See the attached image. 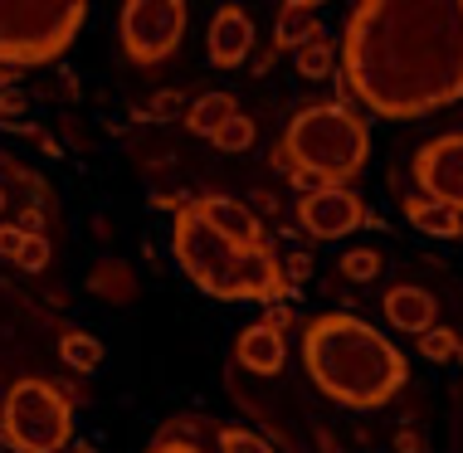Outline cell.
Listing matches in <instances>:
<instances>
[{
	"label": "cell",
	"instance_id": "cell-1",
	"mask_svg": "<svg viewBox=\"0 0 463 453\" xmlns=\"http://www.w3.org/2000/svg\"><path fill=\"white\" fill-rule=\"evenodd\" d=\"M342 83L385 122L463 103V0H361L342 24Z\"/></svg>",
	"mask_w": 463,
	"mask_h": 453
},
{
	"label": "cell",
	"instance_id": "cell-2",
	"mask_svg": "<svg viewBox=\"0 0 463 453\" xmlns=\"http://www.w3.org/2000/svg\"><path fill=\"white\" fill-rule=\"evenodd\" d=\"M303 371L342 410H381L410 381V361L356 312H322L303 326Z\"/></svg>",
	"mask_w": 463,
	"mask_h": 453
},
{
	"label": "cell",
	"instance_id": "cell-3",
	"mask_svg": "<svg viewBox=\"0 0 463 453\" xmlns=\"http://www.w3.org/2000/svg\"><path fill=\"white\" fill-rule=\"evenodd\" d=\"M171 254L185 269L200 293L220 297V302H283L293 293L283 273V259L273 254V244L264 249H244L234 239H224L220 230H210L205 215L195 210V200L176 205L171 220Z\"/></svg>",
	"mask_w": 463,
	"mask_h": 453
},
{
	"label": "cell",
	"instance_id": "cell-4",
	"mask_svg": "<svg viewBox=\"0 0 463 453\" xmlns=\"http://www.w3.org/2000/svg\"><path fill=\"white\" fill-rule=\"evenodd\" d=\"M371 156V122L352 103H307L288 118L279 142L283 171H312L327 185H352Z\"/></svg>",
	"mask_w": 463,
	"mask_h": 453
},
{
	"label": "cell",
	"instance_id": "cell-5",
	"mask_svg": "<svg viewBox=\"0 0 463 453\" xmlns=\"http://www.w3.org/2000/svg\"><path fill=\"white\" fill-rule=\"evenodd\" d=\"M83 0H0V69L49 64L79 40Z\"/></svg>",
	"mask_w": 463,
	"mask_h": 453
},
{
	"label": "cell",
	"instance_id": "cell-6",
	"mask_svg": "<svg viewBox=\"0 0 463 453\" xmlns=\"http://www.w3.org/2000/svg\"><path fill=\"white\" fill-rule=\"evenodd\" d=\"M0 439L15 453H64L73 444V405L54 381H15L0 405Z\"/></svg>",
	"mask_w": 463,
	"mask_h": 453
},
{
	"label": "cell",
	"instance_id": "cell-7",
	"mask_svg": "<svg viewBox=\"0 0 463 453\" xmlns=\"http://www.w3.org/2000/svg\"><path fill=\"white\" fill-rule=\"evenodd\" d=\"M191 24V5L185 0H128L118 15V40L132 64H161L171 59L185 40Z\"/></svg>",
	"mask_w": 463,
	"mask_h": 453
},
{
	"label": "cell",
	"instance_id": "cell-8",
	"mask_svg": "<svg viewBox=\"0 0 463 453\" xmlns=\"http://www.w3.org/2000/svg\"><path fill=\"white\" fill-rule=\"evenodd\" d=\"M298 224L317 244H336V239L356 234L361 224H375V215L352 185H327L317 195H298Z\"/></svg>",
	"mask_w": 463,
	"mask_h": 453
},
{
	"label": "cell",
	"instance_id": "cell-9",
	"mask_svg": "<svg viewBox=\"0 0 463 453\" xmlns=\"http://www.w3.org/2000/svg\"><path fill=\"white\" fill-rule=\"evenodd\" d=\"M410 171H415L420 195L463 215V132H444L434 142H424L415 151V161H410Z\"/></svg>",
	"mask_w": 463,
	"mask_h": 453
},
{
	"label": "cell",
	"instance_id": "cell-10",
	"mask_svg": "<svg viewBox=\"0 0 463 453\" xmlns=\"http://www.w3.org/2000/svg\"><path fill=\"white\" fill-rule=\"evenodd\" d=\"M210 64L215 69H240L249 59V49H254V20L244 15L240 5H220L215 15H210Z\"/></svg>",
	"mask_w": 463,
	"mask_h": 453
},
{
	"label": "cell",
	"instance_id": "cell-11",
	"mask_svg": "<svg viewBox=\"0 0 463 453\" xmlns=\"http://www.w3.org/2000/svg\"><path fill=\"white\" fill-rule=\"evenodd\" d=\"M381 312H385V322H391L395 332L415 336V342L424 332L439 326V302H434V293H430V288H420V283H395L391 293H385Z\"/></svg>",
	"mask_w": 463,
	"mask_h": 453
},
{
	"label": "cell",
	"instance_id": "cell-12",
	"mask_svg": "<svg viewBox=\"0 0 463 453\" xmlns=\"http://www.w3.org/2000/svg\"><path fill=\"white\" fill-rule=\"evenodd\" d=\"M195 210L205 215L210 230H220L224 239H234V244H244V249H264V244H269V234H264V224H259V215H254L249 205H240V200H230V195H200Z\"/></svg>",
	"mask_w": 463,
	"mask_h": 453
},
{
	"label": "cell",
	"instance_id": "cell-13",
	"mask_svg": "<svg viewBox=\"0 0 463 453\" xmlns=\"http://www.w3.org/2000/svg\"><path fill=\"white\" fill-rule=\"evenodd\" d=\"M234 356H240V366L254 371V375H279L283 361H288V342H283V332H273L269 322H254V326L240 332Z\"/></svg>",
	"mask_w": 463,
	"mask_h": 453
},
{
	"label": "cell",
	"instance_id": "cell-14",
	"mask_svg": "<svg viewBox=\"0 0 463 453\" xmlns=\"http://www.w3.org/2000/svg\"><path fill=\"white\" fill-rule=\"evenodd\" d=\"M317 30H322L317 0H288V5H279V15H273V49L279 54H298Z\"/></svg>",
	"mask_w": 463,
	"mask_h": 453
},
{
	"label": "cell",
	"instance_id": "cell-15",
	"mask_svg": "<svg viewBox=\"0 0 463 453\" xmlns=\"http://www.w3.org/2000/svg\"><path fill=\"white\" fill-rule=\"evenodd\" d=\"M405 220L430 239H463V215L458 210H449V205H439V200H430L420 191L405 195Z\"/></svg>",
	"mask_w": 463,
	"mask_h": 453
},
{
	"label": "cell",
	"instance_id": "cell-16",
	"mask_svg": "<svg viewBox=\"0 0 463 453\" xmlns=\"http://www.w3.org/2000/svg\"><path fill=\"white\" fill-rule=\"evenodd\" d=\"M240 112V103H234V93H224V88H215V93H200L191 112H185V127H191L195 137H215L224 122Z\"/></svg>",
	"mask_w": 463,
	"mask_h": 453
},
{
	"label": "cell",
	"instance_id": "cell-17",
	"mask_svg": "<svg viewBox=\"0 0 463 453\" xmlns=\"http://www.w3.org/2000/svg\"><path fill=\"white\" fill-rule=\"evenodd\" d=\"M89 288H93L98 297H108V302H118V307H122V302L137 297V273H132L122 259H103V263L89 273Z\"/></svg>",
	"mask_w": 463,
	"mask_h": 453
},
{
	"label": "cell",
	"instance_id": "cell-18",
	"mask_svg": "<svg viewBox=\"0 0 463 453\" xmlns=\"http://www.w3.org/2000/svg\"><path fill=\"white\" fill-rule=\"evenodd\" d=\"M336 59H342V49H336V40L327 30H317L312 40L293 54V69L303 73V79H332V69H336Z\"/></svg>",
	"mask_w": 463,
	"mask_h": 453
},
{
	"label": "cell",
	"instance_id": "cell-19",
	"mask_svg": "<svg viewBox=\"0 0 463 453\" xmlns=\"http://www.w3.org/2000/svg\"><path fill=\"white\" fill-rule=\"evenodd\" d=\"M59 356H64V366L93 375V371H103L108 351H103V342H98L93 332H64L59 336Z\"/></svg>",
	"mask_w": 463,
	"mask_h": 453
},
{
	"label": "cell",
	"instance_id": "cell-20",
	"mask_svg": "<svg viewBox=\"0 0 463 453\" xmlns=\"http://www.w3.org/2000/svg\"><path fill=\"white\" fill-rule=\"evenodd\" d=\"M381 269H385L381 249H346L342 263H336V273H342V278H352V283H371V278H381Z\"/></svg>",
	"mask_w": 463,
	"mask_h": 453
},
{
	"label": "cell",
	"instance_id": "cell-21",
	"mask_svg": "<svg viewBox=\"0 0 463 453\" xmlns=\"http://www.w3.org/2000/svg\"><path fill=\"white\" fill-rule=\"evenodd\" d=\"M254 137H259V127H254V118H244V112H234L230 122H224V127L210 137V142H215L224 156H234V151H249L254 146Z\"/></svg>",
	"mask_w": 463,
	"mask_h": 453
},
{
	"label": "cell",
	"instance_id": "cell-22",
	"mask_svg": "<svg viewBox=\"0 0 463 453\" xmlns=\"http://www.w3.org/2000/svg\"><path fill=\"white\" fill-rule=\"evenodd\" d=\"M420 356L434 361V366H444V361H458V356H463L458 332H449V326H434V332H424V336H420Z\"/></svg>",
	"mask_w": 463,
	"mask_h": 453
},
{
	"label": "cell",
	"instance_id": "cell-23",
	"mask_svg": "<svg viewBox=\"0 0 463 453\" xmlns=\"http://www.w3.org/2000/svg\"><path fill=\"white\" fill-rule=\"evenodd\" d=\"M220 453H279L264 434L244 429V424H224L220 429Z\"/></svg>",
	"mask_w": 463,
	"mask_h": 453
},
{
	"label": "cell",
	"instance_id": "cell-24",
	"mask_svg": "<svg viewBox=\"0 0 463 453\" xmlns=\"http://www.w3.org/2000/svg\"><path fill=\"white\" fill-rule=\"evenodd\" d=\"M185 93H176V88H166V93H156L152 98V108H146V118H156V122H171V118H185Z\"/></svg>",
	"mask_w": 463,
	"mask_h": 453
},
{
	"label": "cell",
	"instance_id": "cell-25",
	"mask_svg": "<svg viewBox=\"0 0 463 453\" xmlns=\"http://www.w3.org/2000/svg\"><path fill=\"white\" fill-rule=\"evenodd\" d=\"M15 263L24 273H44L49 269V234H30V244H24V254Z\"/></svg>",
	"mask_w": 463,
	"mask_h": 453
},
{
	"label": "cell",
	"instance_id": "cell-26",
	"mask_svg": "<svg viewBox=\"0 0 463 453\" xmlns=\"http://www.w3.org/2000/svg\"><path fill=\"white\" fill-rule=\"evenodd\" d=\"M24 112H30L24 93H20V88H5V93H0V127H20Z\"/></svg>",
	"mask_w": 463,
	"mask_h": 453
},
{
	"label": "cell",
	"instance_id": "cell-27",
	"mask_svg": "<svg viewBox=\"0 0 463 453\" xmlns=\"http://www.w3.org/2000/svg\"><path fill=\"white\" fill-rule=\"evenodd\" d=\"M24 244H30V234H24L20 230V224H0V259H10V263H15L20 254H24Z\"/></svg>",
	"mask_w": 463,
	"mask_h": 453
},
{
	"label": "cell",
	"instance_id": "cell-28",
	"mask_svg": "<svg viewBox=\"0 0 463 453\" xmlns=\"http://www.w3.org/2000/svg\"><path fill=\"white\" fill-rule=\"evenodd\" d=\"M283 273H288V283H293V288H303L312 278V259L307 254H288L283 259Z\"/></svg>",
	"mask_w": 463,
	"mask_h": 453
},
{
	"label": "cell",
	"instance_id": "cell-29",
	"mask_svg": "<svg viewBox=\"0 0 463 453\" xmlns=\"http://www.w3.org/2000/svg\"><path fill=\"white\" fill-rule=\"evenodd\" d=\"M146 453H205V448L191 444V439H161V444H152Z\"/></svg>",
	"mask_w": 463,
	"mask_h": 453
},
{
	"label": "cell",
	"instance_id": "cell-30",
	"mask_svg": "<svg viewBox=\"0 0 463 453\" xmlns=\"http://www.w3.org/2000/svg\"><path fill=\"white\" fill-rule=\"evenodd\" d=\"M264 322L273 326V332H283V326H293V307H288V302H273V307L264 312Z\"/></svg>",
	"mask_w": 463,
	"mask_h": 453
},
{
	"label": "cell",
	"instance_id": "cell-31",
	"mask_svg": "<svg viewBox=\"0 0 463 453\" xmlns=\"http://www.w3.org/2000/svg\"><path fill=\"white\" fill-rule=\"evenodd\" d=\"M395 444H400V453H415V448H420V439H415V434H410V429H405V434H400V439H395Z\"/></svg>",
	"mask_w": 463,
	"mask_h": 453
},
{
	"label": "cell",
	"instance_id": "cell-32",
	"mask_svg": "<svg viewBox=\"0 0 463 453\" xmlns=\"http://www.w3.org/2000/svg\"><path fill=\"white\" fill-rule=\"evenodd\" d=\"M5 88H15V73H10V69H0V93H5Z\"/></svg>",
	"mask_w": 463,
	"mask_h": 453
},
{
	"label": "cell",
	"instance_id": "cell-33",
	"mask_svg": "<svg viewBox=\"0 0 463 453\" xmlns=\"http://www.w3.org/2000/svg\"><path fill=\"white\" fill-rule=\"evenodd\" d=\"M69 453H98V448H93V444H73Z\"/></svg>",
	"mask_w": 463,
	"mask_h": 453
},
{
	"label": "cell",
	"instance_id": "cell-34",
	"mask_svg": "<svg viewBox=\"0 0 463 453\" xmlns=\"http://www.w3.org/2000/svg\"><path fill=\"white\" fill-rule=\"evenodd\" d=\"M0 210H5V195H0Z\"/></svg>",
	"mask_w": 463,
	"mask_h": 453
},
{
	"label": "cell",
	"instance_id": "cell-35",
	"mask_svg": "<svg viewBox=\"0 0 463 453\" xmlns=\"http://www.w3.org/2000/svg\"><path fill=\"white\" fill-rule=\"evenodd\" d=\"M458 361H463V356H458Z\"/></svg>",
	"mask_w": 463,
	"mask_h": 453
}]
</instances>
